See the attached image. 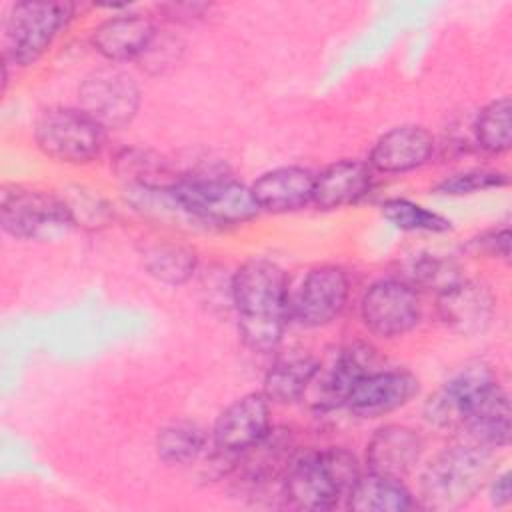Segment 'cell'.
I'll return each instance as SVG.
<instances>
[{
  "mask_svg": "<svg viewBox=\"0 0 512 512\" xmlns=\"http://www.w3.org/2000/svg\"><path fill=\"white\" fill-rule=\"evenodd\" d=\"M230 298L242 342L254 352L274 350L290 314L286 274L270 260L244 262L232 276Z\"/></svg>",
  "mask_w": 512,
  "mask_h": 512,
  "instance_id": "obj_1",
  "label": "cell"
},
{
  "mask_svg": "<svg viewBox=\"0 0 512 512\" xmlns=\"http://www.w3.org/2000/svg\"><path fill=\"white\" fill-rule=\"evenodd\" d=\"M492 450L476 442L454 444L436 454L422 472L420 500L430 510H456L468 504L490 478Z\"/></svg>",
  "mask_w": 512,
  "mask_h": 512,
  "instance_id": "obj_2",
  "label": "cell"
},
{
  "mask_svg": "<svg viewBox=\"0 0 512 512\" xmlns=\"http://www.w3.org/2000/svg\"><path fill=\"white\" fill-rule=\"evenodd\" d=\"M358 478L356 458L344 448H328L296 458L282 478V494L300 510H332Z\"/></svg>",
  "mask_w": 512,
  "mask_h": 512,
  "instance_id": "obj_3",
  "label": "cell"
},
{
  "mask_svg": "<svg viewBox=\"0 0 512 512\" xmlns=\"http://www.w3.org/2000/svg\"><path fill=\"white\" fill-rule=\"evenodd\" d=\"M172 190L204 226L242 224L260 212L252 190L222 174L180 176Z\"/></svg>",
  "mask_w": 512,
  "mask_h": 512,
  "instance_id": "obj_4",
  "label": "cell"
},
{
  "mask_svg": "<svg viewBox=\"0 0 512 512\" xmlns=\"http://www.w3.org/2000/svg\"><path fill=\"white\" fill-rule=\"evenodd\" d=\"M70 2H16L6 20V56L18 64H34L72 18Z\"/></svg>",
  "mask_w": 512,
  "mask_h": 512,
  "instance_id": "obj_5",
  "label": "cell"
},
{
  "mask_svg": "<svg viewBox=\"0 0 512 512\" xmlns=\"http://www.w3.org/2000/svg\"><path fill=\"white\" fill-rule=\"evenodd\" d=\"M0 220L2 228L20 240H54L74 226L64 200L18 186L2 190Z\"/></svg>",
  "mask_w": 512,
  "mask_h": 512,
  "instance_id": "obj_6",
  "label": "cell"
},
{
  "mask_svg": "<svg viewBox=\"0 0 512 512\" xmlns=\"http://www.w3.org/2000/svg\"><path fill=\"white\" fill-rule=\"evenodd\" d=\"M40 150L66 164H88L104 148V128L82 110L50 108L36 122Z\"/></svg>",
  "mask_w": 512,
  "mask_h": 512,
  "instance_id": "obj_7",
  "label": "cell"
},
{
  "mask_svg": "<svg viewBox=\"0 0 512 512\" xmlns=\"http://www.w3.org/2000/svg\"><path fill=\"white\" fill-rule=\"evenodd\" d=\"M78 100L80 110L104 130L122 128L136 116L140 92L134 80L122 70L100 68L84 78L78 88Z\"/></svg>",
  "mask_w": 512,
  "mask_h": 512,
  "instance_id": "obj_8",
  "label": "cell"
},
{
  "mask_svg": "<svg viewBox=\"0 0 512 512\" xmlns=\"http://www.w3.org/2000/svg\"><path fill=\"white\" fill-rule=\"evenodd\" d=\"M360 316L364 326L380 338L402 336L418 324L420 300L404 280H378L366 290L360 302Z\"/></svg>",
  "mask_w": 512,
  "mask_h": 512,
  "instance_id": "obj_9",
  "label": "cell"
},
{
  "mask_svg": "<svg viewBox=\"0 0 512 512\" xmlns=\"http://www.w3.org/2000/svg\"><path fill=\"white\" fill-rule=\"evenodd\" d=\"M494 384L484 362H470L444 382L424 404V418L436 428H462L476 400Z\"/></svg>",
  "mask_w": 512,
  "mask_h": 512,
  "instance_id": "obj_10",
  "label": "cell"
},
{
  "mask_svg": "<svg viewBox=\"0 0 512 512\" xmlns=\"http://www.w3.org/2000/svg\"><path fill=\"white\" fill-rule=\"evenodd\" d=\"M348 298V278L336 266H320L310 270L294 298L290 314L308 328L330 324L340 316Z\"/></svg>",
  "mask_w": 512,
  "mask_h": 512,
  "instance_id": "obj_11",
  "label": "cell"
},
{
  "mask_svg": "<svg viewBox=\"0 0 512 512\" xmlns=\"http://www.w3.org/2000/svg\"><path fill=\"white\" fill-rule=\"evenodd\" d=\"M368 372H372V350L366 344L342 348L328 366H318L306 390L310 406L320 412L344 406L358 380Z\"/></svg>",
  "mask_w": 512,
  "mask_h": 512,
  "instance_id": "obj_12",
  "label": "cell"
},
{
  "mask_svg": "<svg viewBox=\"0 0 512 512\" xmlns=\"http://www.w3.org/2000/svg\"><path fill=\"white\" fill-rule=\"evenodd\" d=\"M270 430V406L264 392L234 400L216 420L212 444L218 452L236 458Z\"/></svg>",
  "mask_w": 512,
  "mask_h": 512,
  "instance_id": "obj_13",
  "label": "cell"
},
{
  "mask_svg": "<svg viewBox=\"0 0 512 512\" xmlns=\"http://www.w3.org/2000/svg\"><path fill=\"white\" fill-rule=\"evenodd\" d=\"M418 394V380L404 370L368 372L350 392L346 406L360 418H378L404 404Z\"/></svg>",
  "mask_w": 512,
  "mask_h": 512,
  "instance_id": "obj_14",
  "label": "cell"
},
{
  "mask_svg": "<svg viewBox=\"0 0 512 512\" xmlns=\"http://www.w3.org/2000/svg\"><path fill=\"white\" fill-rule=\"evenodd\" d=\"M296 460V444L288 430H268L256 444L234 458L238 482L250 488L282 480Z\"/></svg>",
  "mask_w": 512,
  "mask_h": 512,
  "instance_id": "obj_15",
  "label": "cell"
},
{
  "mask_svg": "<svg viewBox=\"0 0 512 512\" xmlns=\"http://www.w3.org/2000/svg\"><path fill=\"white\" fill-rule=\"evenodd\" d=\"M492 312L494 298L480 282L458 278L438 292L440 320L458 334L472 336L482 332L490 324Z\"/></svg>",
  "mask_w": 512,
  "mask_h": 512,
  "instance_id": "obj_16",
  "label": "cell"
},
{
  "mask_svg": "<svg viewBox=\"0 0 512 512\" xmlns=\"http://www.w3.org/2000/svg\"><path fill=\"white\" fill-rule=\"evenodd\" d=\"M424 442L418 432L406 426L390 424L374 432L366 446V464L372 474L402 480L422 456Z\"/></svg>",
  "mask_w": 512,
  "mask_h": 512,
  "instance_id": "obj_17",
  "label": "cell"
},
{
  "mask_svg": "<svg viewBox=\"0 0 512 512\" xmlns=\"http://www.w3.org/2000/svg\"><path fill=\"white\" fill-rule=\"evenodd\" d=\"M432 154L434 138L426 128L396 126L376 140L370 152V166L386 174H398L424 166Z\"/></svg>",
  "mask_w": 512,
  "mask_h": 512,
  "instance_id": "obj_18",
  "label": "cell"
},
{
  "mask_svg": "<svg viewBox=\"0 0 512 512\" xmlns=\"http://www.w3.org/2000/svg\"><path fill=\"white\" fill-rule=\"evenodd\" d=\"M156 38L152 22L140 14H116L94 28V50L112 62L144 56Z\"/></svg>",
  "mask_w": 512,
  "mask_h": 512,
  "instance_id": "obj_19",
  "label": "cell"
},
{
  "mask_svg": "<svg viewBox=\"0 0 512 512\" xmlns=\"http://www.w3.org/2000/svg\"><path fill=\"white\" fill-rule=\"evenodd\" d=\"M314 174L298 166H284L262 174L252 186V196L260 210L292 212L312 202Z\"/></svg>",
  "mask_w": 512,
  "mask_h": 512,
  "instance_id": "obj_20",
  "label": "cell"
},
{
  "mask_svg": "<svg viewBox=\"0 0 512 512\" xmlns=\"http://www.w3.org/2000/svg\"><path fill=\"white\" fill-rule=\"evenodd\" d=\"M372 186V170L360 160H340L314 178L312 202L320 210H336L358 202Z\"/></svg>",
  "mask_w": 512,
  "mask_h": 512,
  "instance_id": "obj_21",
  "label": "cell"
},
{
  "mask_svg": "<svg viewBox=\"0 0 512 512\" xmlns=\"http://www.w3.org/2000/svg\"><path fill=\"white\" fill-rule=\"evenodd\" d=\"M462 428L470 440L486 448H502L510 440L508 394L494 382L472 406Z\"/></svg>",
  "mask_w": 512,
  "mask_h": 512,
  "instance_id": "obj_22",
  "label": "cell"
},
{
  "mask_svg": "<svg viewBox=\"0 0 512 512\" xmlns=\"http://www.w3.org/2000/svg\"><path fill=\"white\" fill-rule=\"evenodd\" d=\"M346 506L354 512H404L414 508V500L400 480L368 472L352 486Z\"/></svg>",
  "mask_w": 512,
  "mask_h": 512,
  "instance_id": "obj_23",
  "label": "cell"
},
{
  "mask_svg": "<svg viewBox=\"0 0 512 512\" xmlns=\"http://www.w3.org/2000/svg\"><path fill=\"white\" fill-rule=\"evenodd\" d=\"M318 366L308 354H292L278 360L264 378V396L268 402L278 404H292L304 398Z\"/></svg>",
  "mask_w": 512,
  "mask_h": 512,
  "instance_id": "obj_24",
  "label": "cell"
},
{
  "mask_svg": "<svg viewBox=\"0 0 512 512\" xmlns=\"http://www.w3.org/2000/svg\"><path fill=\"white\" fill-rule=\"evenodd\" d=\"M142 262L150 276L164 284H184L196 272V254L178 242H154L142 250Z\"/></svg>",
  "mask_w": 512,
  "mask_h": 512,
  "instance_id": "obj_25",
  "label": "cell"
},
{
  "mask_svg": "<svg viewBox=\"0 0 512 512\" xmlns=\"http://www.w3.org/2000/svg\"><path fill=\"white\" fill-rule=\"evenodd\" d=\"M116 172L130 182L128 186L168 188L178 182V176H174L162 156L138 148L124 150L116 156Z\"/></svg>",
  "mask_w": 512,
  "mask_h": 512,
  "instance_id": "obj_26",
  "label": "cell"
},
{
  "mask_svg": "<svg viewBox=\"0 0 512 512\" xmlns=\"http://www.w3.org/2000/svg\"><path fill=\"white\" fill-rule=\"evenodd\" d=\"M206 446V436L192 422H174L158 432L156 452L168 464H190Z\"/></svg>",
  "mask_w": 512,
  "mask_h": 512,
  "instance_id": "obj_27",
  "label": "cell"
},
{
  "mask_svg": "<svg viewBox=\"0 0 512 512\" xmlns=\"http://www.w3.org/2000/svg\"><path fill=\"white\" fill-rule=\"evenodd\" d=\"M476 142L490 154H502L512 144V104L510 98L490 102L476 118Z\"/></svg>",
  "mask_w": 512,
  "mask_h": 512,
  "instance_id": "obj_28",
  "label": "cell"
},
{
  "mask_svg": "<svg viewBox=\"0 0 512 512\" xmlns=\"http://www.w3.org/2000/svg\"><path fill=\"white\" fill-rule=\"evenodd\" d=\"M382 216L406 232H446L450 220L406 198H390L382 204Z\"/></svg>",
  "mask_w": 512,
  "mask_h": 512,
  "instance_id": "obj_29",
  "label": "cell"
},
{
  "mask_svg": "<svg viewBox=\"0 0 512 512\" xmlns=\"http://www.w3.org/2000/svg\"><path fill=\"white\" fill-rule=\"evenodd\" d=\"M458 278L460 276L454 262L432 254V256H420L412 260L406 268L404 282H408L412 288L422 286V288H436L438 292H442L446 286H450Z\"/></svg>",
  "mask_w": 512,
  "mask_h": 512,
  "instance_id": "obj_30",
  "label": "cell"
},
{
  "mask_svg": "<svg viewBox=\"0 0 512 512\" xmlns=\"http://www.w3.org/2000/svg\"><path fill=\"white\" fill-rule=\"evenodd\" d=\"M508 178L502 172L496 170H470V172H460L450 178H444L434 190L438 194L446 196H464V194H474L480 190H490V188H500L506 186Z\"/></svg>",
  "mask_w": 512,
  "mask_h": 512,
  "instance_id": "obj_31",
  "label": "cell"
},
{
  "mask_svg": "<svg viewBox=\"0 0 512 512\" xmlns=\"http://www.w3.org/2000/svg\"><path fill=\"white\" fill-rule=\"evenodd\" d=\"M472 246L478 248V252H486L488 256H500L508 260L510 256V230L500 228V230H490L482 234L480 238L472 240Z\"/></svg>",
  "mask_w": 512,
  "mask_h": 512,
  "instance_id": "obj_32",
  "label": "cell"
},
{
  "mask_svg": "<svg viewBox=\"0 0 512 512\" xmlns=\"http://www.w3.org/2000/svg\"><path fill=\"white\" fill-rule=\"evenodd\" d=\"M512 498V486H510V472H502L492 478L490 484V502L494 506H506Z\"/></svg>",
  "mask_w": 512,
  "mask_h": 512,
  "instance_id": "obj_33",
  "label": "cell"
},
{
  "mask_svg": "<svg viewBox=\"0 0 512 512\" xmlns=\"http://www.w3.org/2000/svg\"><path fill=\"white\" fill-rule=\"evenodd\" d=\"M166 10H172L170 12V16L172 18H176L178 16V20L180 18H198L208 6L206 4H170V6H164Z\"/></svg>",
  "mask_w": 512,
  "mask_h": 512,
  "instance_id": "obj_34",
  "label": "cell"
}]
</instances>
